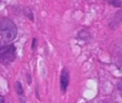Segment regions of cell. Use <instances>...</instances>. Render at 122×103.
I'll use <instances>...</instances> for the list:
<instances>
[{"mask_svg":"<svg viewBox=\"0 0 122 103\" xmlns=\"http://www.w3.org/2000/svg\"><path fill=\"white\" fill-rule=\"evenodd\" d=\"M18 29L16 24L9 18H0V35L3 43H11L17 36Z\"/></svg>","mask_w":122,"mask_h":103,"instance_id":"cell-1","label":"cell"},{"mask_svg":"<svg viewBox=\"0 0 122 103\" xmlns=\"http://www.w3.org/2000/svg\"><path fill=\"white\" fill-rule=\"evenodd\" d=\"M16 59V48L13 43H0V63L9 65Z\"/></svg>","mask_w":122,"mask_h":103,"instance_id":"cell-2","label":"cell"},{"mask_svg":"<svg viewBox=\"0 0 122 103\" xmlns=\"http://www.w3.org/2000/svg\"><path fill=\"white\" fill-rule=\"evenodd\" d=\"M69 85V72L66 68L64 67L60 75V90L62 93H65Z\"/></svg>","mask_w":122,"mask_h":103,"instance_id":"cell-3","label":"cell"},{"mask_svg":"<svg viewBox=\"0 0 122 103\" xmlns=\"http://www.w3.org/2000/svg\"><path fill=\"white\" fill-rule=\"evenodd\" d=\"M23 13L24 14V16L28 18L29 20H31V22H34V13H33V11L31 10V9L30 7H24V9H23Z\"/></svg>","mask_w":122,"mask_h":103,"instance_id":"cell-4","label":"cell"},{"mask_svg":"<svg viewBox=\"0 0 122 103\" xmlns=\"http://www.w3.org/2000/svg\"><path fill=\"white\" fill-rule=\"evenodd\" d=\"M14 89L16 92V94L19 96L21 97L24 95V88L22 86V84L19 81H16L14 85Z\"/></svg>","mask_w":122,"mask_h":103,"instance_id":"cell-5","label":"cell"},{"mask_svg":"<svg viewBox=\"0 0 122 103\" xmlns=\"http://www.w3.org/2000/svg\"><path fill=\"white\" fill-rule=\"evenodd\" d=\"M108 3H109L111 5L115 6V7H120L122 6V2L120 0H105Z\"/></svg>","mask_w":122,"mask_h":103,"instance_id":"cell-6","label":"cell"},{"mask_svg":"<svg viewBox=\"0 0 122 103\" xmlns=\"http://www.w3.org/2000/svg\"><path fill=\"white\" fill-rule=\"evenodd\" d=\"M38 46V40L36 38H33L31 41V48L33 51H36V48Z\"/></svg>","mask_w":122,"mask_h":103,"instance_id":"cell-7","label":"cell"},{"mask_svg":"<svg viewBox=\"0 0 122 103\" xmlns=\"http://www.w3.org/2000/svg\"><path fill=\"white\" fill-rule=\"evenodd\" d=\"M26 82H27V84H28V85H30L31 84L32 79H31V77L30 74L27 73V74L26 75Z\"/></svg>","mask_w":122,"mask_h":103,"instance_id":"cell-8","label":"cell"},{"mask_svg":"<svg viewBox=\"0 0 122 103\" xmlns=\"http://www.w3.org/2000/svg\"><path fill=\"white\" fill-rule=\"evenodd\" d=\"M118 88H119V90L122 92V80L119 82V84H118Z\"/></svg>","mask_w":122,"mask_h":103,"instance_id":"cell-9","label":"cell"},{"mask_svg":"<svg viewBox=\"0 0 122 103\" xmlns=\"http://www.w3.org/2000/svg\"><path fill=\"white\" fill-rule=\"evenodd\" d=\"M5 103V99H4V98L2 96V95H0V103Z\"/></svg>","mask_w":122,"mask_h":103,"instance_id":"cell-10","label":"cell"},{"mask_svg":"<svg viewBox=\"0 0 122 103\" xmlns=\"http://www.w3.org/2000/svg\"><path fill=\"white\" fill-rule=\"evenodd\" d=\"M1 0H0V2H1Z\"/></svg>","mask_w":122,"mask_h":103,"instance_id":"cell-11","label":"cell"}]
</instances>
